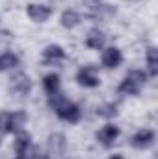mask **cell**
Segmentation results:
<instances>
[{
    "mask_svg": "<svg viewBox=\"0 0 158 159\" xmlns=\"http://www.w3.org/2000/svg\"><path fill=\"white\" fill-rule=\"evenodd\" d=\"M32 78L26 72H17L9 78V89L17 94V96H28L32 93Z\"/></svg>",
    "mask_w": 158,
    "mask_h": 159,
    "instance_id": "277c9868",
    "label": "cell"
},
{
    "mask_svg": "<svg viewBox=\"0 0 158 159\" xmlns=\"http://www.w3.org/2000/svg\"><path fill=\"white\" fill-rule=\"evenodd\" d=\"M26 120H28L26 111H11V113H7V119H6V133H17L21 129H24Z\"/></svg>",
    "mask_w": 158,
    "mask_h": 159,
    "instance_id": "30bf717a",
    "label": "cell"
},
{
    "mask_svg": "<svg viewBox=\"0 0 158 159\" xmlns=\"http://www.w3.org/2000/svg\"><path fill=\"white\" fill-rule=\"evenodd\" d=\"M119 128L116 124H104L99 131H97V141L104 146V148H112L114 144H116V141H117L119 137Z\"/></svg>",
    "mask_w": 158,
    "mask_h": 159,
    "instance_id": "52a82bcc",
    "label": "cell"
},
{
    "mask_svg": "<svg viewBox=\"0 0 158 159\" xmlns=\"http://www.w3.org/2000/svg\"><path fill=\"white\" fill-rule=\"evenodd\" d=\"M26 156H28V159H48V152H45V150H41V148H30L28 152H26Z\"/></svg>",
    "mask_w": 158,
    "mask_h": 159,
    "instance_id": "ffe728a7",
    "label": "cell"
},
{
    "mask_svg": "<svg viewBox=\"0 0 158 159\" xmlns=\"http://www.w3.org/2000/svg\"><path fill=\"white\" fill-rule=\"evenodd\" d=\"M147 72L141 69H132L126 72V76L123 78V81L119 83L117 91L121 94H128V96H138L147 81Z\"/></svg>",
    "mask_w": 158,
    "mask_h": 159,
    "instance_id": "7a4b0ae2",
    "label": "cell"
},
{
    "mask_svg": "<svg viewBox=\"0 0 158 159\" xmlns=\"http://www.w3.org/2000/svg\"><path fill=\"white\" fill-rule=\"evenodd\" d=\"M30 148H32V135L28 131H24V129L17 131L15 133V139H13V150H15V154L17 156H22Z\"/></svg>",
    "mask_w": 158,
    "mask_h": 159,
    "instance_id": "7c38bea8",
    "label": "cell"
},
{
    "mask_svg": "<svg viewBox=\"0 0 158 159\" xmlns=\"http://www.w3.org/2000/svg\"><path fill=\"white\" fill-rule=\"evenodd\" d=\"M155 141H156V135H155V131L149 129V128H141V129H138V131L130 137V144H132L136 150H149V148L155 144Z\"/></svg>",
    "mask_w": 158,
    "mask_h": 159,
    "instance_id": "5b68a950",
    "label": "cell"
},
{
    "mask_svg": "<svg viewBox=\"0 0 158 159\" xmlns=\"http://www.w3.org/2000/svg\"><path fill=\"white\" fill-rule=\"evenodd\" d=\"M41 57H43V65L45 67H54V65H60L62 61H65L67 54H65L63 46H60V44H48V46H45Z\"/></svg>",
    "mask_w": 158,
    "mask_h": 159,
    "instance_id": "8992f818",
    "label": "cell"
},
{
    "mask_svg": "<svg viewBox=\"0 0 158 159\" xmlns=\"http://www.w3.org/2000/svg\"><path fill=\"white\" fill-rule=\"evenodd\" d=\"M97 115L104 117V119H112V117L117 115V106L116 104H104V106L97 107Z\"/></svg>",
    "mask_w": 158,
    "mask_h": 159,
    "instance_id": "d6986e66",
    "label": "cell"
},
{
    "mask_svg": "<svg viewBox=\"0 0 158 159\" xmlns=\"http://www.w3.org/2000/svg\"><path fill=\"white\" fill-rule=\"evenodd\" d=\"M26 15L30 17V20L34 22H47L52 15V9L47 6V4H37V2H32L26 6Z\"/></svg>",
    "mask_w": 158,
    "mask_h": 159,
    "instance_id": "ba28073f",
    "label": "cell"
},
{
    "mask_svg": "<svg viewBox=\"0 0 158 159\" xmlns=\"http://www.w3.org/2000/svg\"><path fill=\"white\" fill-rule=\"evenodd\" d=\"M43 89H45L47 96L60 93V89H62V80H60V76H58L56 72L47 74V76L43 78Z\"/></svg>",
    "mask_w": 158,
    "mask_h": 159,
    "instance_id": "ac0fdd59",
    "label": "cell"
},
{
    "mask_svg": "<svg viewBox=\"0 0 158 159\" xmlns=\"http://www.w3.org/2000/svg\"><path fill=\"white\" fill-rule=\"evenodd\" d=\"M13 159H28V156H26V154H22V156H15Z\"/></svg>",
    "mask_w": 158,
    "mask_h": 159,
    "instance_id": "7402d4cb",
    "label": "cell"
},
{
    "mask_svg": "<svg viewBox=\"0 0 158 159\" xmlns=\"http://www.w3.org/2000/svg\"><path fill=\"white\" fill-rule=\"evenodd\" d=\"M67 148V139L63 133H52L47 139V152L54 156H62Z\"/></svg>",
    "mask_w": 158,
    "mask_h": 159,
    "instance_id": "8fae6325",
    "label": "cell"
},
{
    "mask_svg": "<svg viewBox=\"0 0 158 159\" xmlns=\"http://www.w3.org/2000/svg\"><path fill=\"white\" fill-rule=\"evenodd\" d=\"M101 63L104 69H117L119 65L123 63V52L119 50L117 46H108L102 50L101 56Z\"/></svg>",
    "mask_w": 158,
    "mask_h": 159,
    "instance_id": "9c48e42d",
    "label": "cell"
},
{
    "mask_svg": "<svg viewBox=\"0 0 158 159\" xmlns=\"http://www.w3.org/2000/svg\"><path fill=\"white\" fill-rule=\"evenodd\" d=\"M6 119H7V111H0V133H6Z\"/></svg>",
    "mask_w": 158,
    "mask_h": 159,
    "instance_id": "44dd1931",
    "label": "cell"
},
{
    "mask_svg": "<svg viewBox=\"0 0 158 159\" xmlns=\"http://www.w3.org/2000/svg\"><path fill=\"white\" fill-rule=\"evenodd\" d=\"M145 63H147V76L155 78L158 74V50L156 46H149L145 52Z\"/></svg>",
    "mask_w": 158,
    "mask_h": 159,
    "instance_id": "e0dca14e",
    "label": "cell"
},
{
    "mask_svg": "<svg viewBox=\"0 0 158 159\" xmlns=\"http://www.w3.org/2000/svg\"><path fill=\"white\" fill-rule=\"evenodd\" d=\"M110 159H125V157H123V156H119V154H116V156H112Z\"/></svg>",
    "mask_w": 158,
    "mask_h": 159,
    "instance_id": "603a6c76",
    "label": "cell"
},
{
    "mask_svg": "<svg viewBox=\"0 0 158 159\" xmlns=\"http://www.w3.org/2000/svg\"><path fill=\"white\" fill-rule=\"evenodd\" d=\"M48 106H50V109H52L60 119L65 120V122H69V124L78 122L80 117H82V109H80L75 102L67 100V98L62 94V91L48 96Z\"/></svg>",
    "mask_w": 158,
    "mask_h": 159,
    "instance_id": "6da1fadb",
    "label": "cell"
},
{
    "mask_svg": "<svg viewBox=\"0 0 158 159\" xmlns=\"http://www.w3.org/2000/svg\"><path fill=\"white\" fill-rule=\"evenodd\" d=\"M21 59L15 52H2L0 54V72H7V70H13L15 67H19Z\"/></svg>",
    "mask_w": 158,
    "mask_h": 159,
    "instance_id": "2e32d148",
    "label": "cell"
},
{
    "mask_svg": "<svg viewBox=\"0 0 158 159\" xmlns=\"http://www.w3.org/2000/svg\"><path fill=\"white\" fill-rule=\"evenodd\" d=\"M112 11L114 9L108 4H104L102 0H87V13L93 19H101V17H104L106 13H112Z\"/></svg>",
    "mask_w": 158,
    "mask_h": 159,
    "instance_id": "9a60e30c",
    "label": "cell"
},
{
    "mask_svg": "<svg viewBox=\"0 0 158 159\" xmlns=\"http://www.w3.org/2000/svg\"><path fill=\"white\" fill-rule=\"evenodd\" d=\"M84 43H86V46L91 48V50H101V48L104 46V43H106V34H104L102 30H99V28H93V30L87 32Z\"/></svg>",
    "mask_w": 158,
    "mask_h": 159,
    "instance_id": "4fadbf2b",
    "label": "cell"
},
{
    "mask_svg": "<svg viewBox=\"0 0 158 159\" xmlns=\"http://www.w3.org/2000/svg\"><path fill=\"white\" fill-rule=\"evenodd\" d=\"M80 22H82V15L77 9H63L60 15V24L65 30H75Z\"/></svg>",
    "mask_w": 158,
    "mask_h": 159,
    "instance_id": "5bb4252c",
    "label": "cell"
},
{
    "mask_svg": "<svg viewBox=\"0 0 158 159\" xmlns=\"http://www.w3.org/2000/svg\"><path fill=\"white\" fill-rule=\"evenodd\" d=\"M77 83L86 89H95L101 85V76L93 65H86V67H80L77 72Z\"/></svg>",
    "mask_w": 158,
    "mask_h": 159,
    "instance_id": "3957f363",
    "label": "cell"
}]
</instances>
